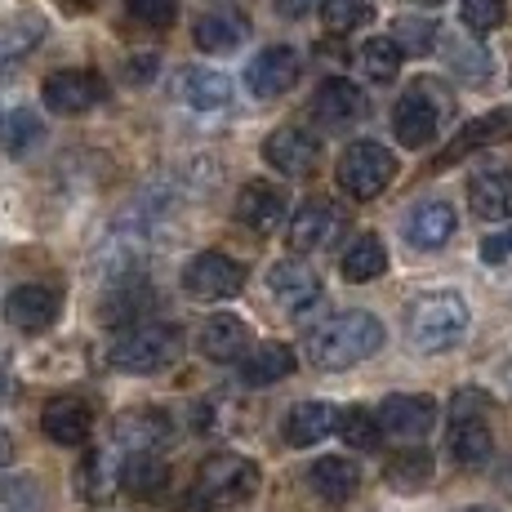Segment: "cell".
I'll return each instance as SVG.
<instances>
[{"mask_svg": "<svg viewBox=\"0 0 512 512\" xmlns=\"http://www.w3.org/2000/svg\"><path fill=\"white\" fill-rule=\"evenodd\" d=\"M334 428H339V406H330V401H299V406H290L281 432L294 450H308L317 441H326Z\"/></svg>", "mask_w": 512, "mask_h": 512, "instance_id": "25", "label": "cell"}, {"mask_svg": "<svg viewBox=\"0 0 512 512\" xmlns=\"http://www.w3.org/2000/svg\"><path fill=\"white\" fill-rule=\"evenodd\" d=\"M366 112H370L366 94L352 81H343V76L321 81V90L312 94V121H317L321 130H348V125L366 121Z\"/></svg>", "mask_w": 512, "mask_h": 512, "instance_id": "16", "label": "cell"}, {"mask_svg": "<svg viewBox=\"0 0 512 512\" xmlns=\"http://www.w3.org/2000/svg\"><path fill=\"white\" fill-rule=\"evenodd\" d=\"M379 419H383V432H392V437L419 441V437H428L432 423H437V401L419 397V392H392L379 406Z\"/></svg>", "mask_w": 512, "mask_h": 512, "instance_id": "21", "label": "cell"}, {"mask_svg": "<svg viewBox=\"0 0 512 512\" xmlns=\"http://www.w3.org/2000/svg\"><path fill=\"white\" fill-rule=\"evenodd\" d=\"M174 94L192 112H219V107L232 103V81L223 72H214V67H183L174 76Z\"/></svg>", "mask_w": 512, "mask_h": 512, "instance_id": "24", "label": "cell"}, {"mask_svg": "<svg viewBox=\"0 0 512 512\" xmlns=\"http://www.w3.org/2000/svg\"><path fill=\"white\" fill-rule=\"evenodd\" d=\"M58 308H63L58 290H49V285H36V281L14 285V290L5 294V321L18 334H45L58 321Z\"/></svg>", "mask_w": 512, "mask_h": 512, "instance_id": "13", "label": "cell"}, {"mask_svg": "<svg viewBox=\"0 0 512 512\" xmlns=\"http://www.w3.org/2000/svg\"><path fill=\"white\" fill-rule=\"evenodd\" d=\"M125 14H130L134 23L161 32V27H174V18H179V0H125Z\"/></svg>", "mask_w": 512, "mask_h": 512, "instance_id": "42", "label": "cell"}, {"mask_svg": "<svg viewBox=\"0 0 512 512\" xmlns=\"http://www.w3.org/2000/svg\"><path fill=\"white\" fill-rule=\"evenodd\" d=\"M183 352L179 326H130L107 343V366L121 374H156L170 370Z\"/></svg>", "mask_w": 512, "mask_h": 512, "instance_id": "4", "label": "cell"}, {"mask_svg": "<svg viewBox=\"0 0 512 512\" xmlns=\"http://www.w3.org/2000/svg\"><path fill=\"white\" fill-rule=\"evenodd\" d=\"M41 41H45V23L36 14H23V18H9V23H0V67L27 58Z\"/></svg>", "mask_w": 512, "mask_h": 512, "instance_id": "33", "label": "cell"}, {"mask_svg": "<svg viewBox=\"0 0 512 512\" xmlns=\"http://www.w3.org/2000/svg\"><path fill=\"white\" fill-rule=\"evenodd\" d=\"M254 334L245 326L241 317H232V312H219V317H205V326L196 330V352H201L205 361H214V366H232V361H241L245 352H250Z\"/></svg>", "mask_w": 512, "mask_h": 512, "instance_id": "19", "label": "cell"}, {"mask_svg": "<svg viewBox=\"0 0 512 512\" xmlns=\"http://www.w3.org/2000/svg\"><path fill=\"white\" fill-rule=\"evenodd\" d=\"M125 72H130V81H147V76H152L156 72V58H139V63H130V67H125Z\"/></svg>", "mask_w": 512, "mask_h": 512, "instance_id": "44", "label": "cell"}, {"mask_svg": "<svg viewBox=\"0 0 512 512\" xmlns=\"http://www.w3.org/2000/svg\"><path fill=\"white\" fill-rule=\"evenodd\" d=\"M459 512H495V508H459Z\"/></svg>", "mask_w": 512, "mask_h": 512, "instance_id": "50", "label": "cell"}, {"mask_svg": "<svg viewBox=\"0 0 512 512\" xmlns=\"http://www.w3.org/2000/svg\"><path fill=\"white\" fill-rule=\"evenodd\" d=\"M9 446H14V441H9L5 432H0V464H9V455H14V450H9Z\"/></svg>", "mask_w": 512, "mask_h": 512, "instance_id": "46", "label": "cell"}, {"mask_svg": "<svg viewBox=\"0 0 512 512\" xmlns=\"http://www.w3.org/2000/svg\"><path fill=\"white\" fill-rule=\"evenodd\" d=\"M0 512H45L41 486H36L32 477L0 481Z\"/></svg>", "mask_w": 512, "mask_h": 512, "instance_id": "41", "label": "cell"}, {"mask_svg": "<svg viewBox=\"0 0 512 512\" xmlns=\"http://www.w3.org/2000/svg\"><path fill=\"white\" fill-rule=\"evenodd\" d=\"M343 228H348V214H343L334 201H326V196H312V201H303L299 214L290 219V250L294 254H321L339 241Z\"/></svg>", "mask_w": 512, "mask_h": 512, "instance_id": "10", "label": "cell"}, {"mask_svg": "<svg viewBox=\"0 0 512 512\" xmlns=\"http://www.w3.org/2000/svg\"><path fill=\"white\" fill-rule=\"evenodd\" d=\"M446 94L432 81H415L406 94L392 107V134H397L401 147H428L441 134V121H446Z\"/></svg>", "mask_w": 512, "mask_h": 512, "instance_id": "7", "label": "cell"}, {"mask_svg": "<svg viewBox=\"0 0 512 512\" xmlns=\"http://www.w3.org/2000/svg\"><path fill=\"white\" fill-rule=\"evenodd\" d=\"M446 67L459 76V81H468V85H486L490 76H495V63H490L486 45L464 41V36L446 41Z\"/></svg>", "mask_w": 512, "mask_h": 512, "instance_id": "32", "label": "cell"}, {"mask_svg": "<svg viewBox=\"0 0 512 512\" xmlns=\"http://www.w3.org/2000/svg\"><path fill=\"white\" fill-rule=\"evenodd\" d=\"M357 486H361V472H357L352 459L326 455V459H317V464L308 468V490L321 499V504H330V508L348 504V499L357 495Z\"/></svg>", "mask_w": 512, "mask_h": 512, "instance_id": "26", "label": "cell"}, {"mask_svg": "<svg viewBox=\"0 0 512 512\" xmlns=\"http://www.w3.org/2000/svg\"><path fill=\"white\" fill-rule=\"evenodd\" d=\"M259 495V464L245 455H214L196 468L179 512H236Z\"/></svg>", "mask_w": 512, "mask_h": 512, "instance_id": "2", "label": "cell"}, {"mask_svg": "<svg viewBox=\"0 0 512 512\" xmlns=\"http://www.w3.org/2000/svg\"><path fill=\"white\" fill-rule=\"evenodd\" d=\"M294 374V352L290 343H259V348H250L241 357V374L236 379L245 383V388H268V383H281Z\"/></svg>", "mask_w": 512, "mask_h": 512, "instance_id": "28", "label": "cell"}, {"mask_svg": "<svg viewBox=\"0 0 512 512\" xmlns=\"http://www.w3.org/2000/svg\"><path fill=\"white\" fill-rule=\"evenodd\" d=\"M366 23H374L370 0H321V27H326L330 36L361 32Z\"/></svg>", "mask_w": 512, "mask_h": 512, "instance_id": "38", "label": "cell"}, {"mask_svg": "<svg viewBox=\"0 0 512 512\" xmlns=\"http://www.w3.org/2000/svg\"><path fill=\"white\" fill-rule=\"evenodd\" d=\"M339 441L348 450H379V441H383V419L374 415V410L366 406H348V410H339Z\"/></svg>", "mask_w": 512, "mask_h": 512, "instance_id": "34", "label": "cell"}, {"mask_svg": "<svg viewBox=\"0 0 512 512\" xmlns=\"http://www.w3.org/2000/svg\"><path fill=\"white\" fill-rule=\"evenodd\" d=\"M277 9L285 18H299V14H308L312 9V0H277Z\"/></svg>", "mask_w": 512, "mask_h": 512, "instance_id": "45", "label": "cell"}, {"mask_svg": "<svg viewBox=\"0 0 512 512\" xmlns=\"http://www.w3.org/2000/svg\"><path fill=\"white\" fill-rule=\"evenodd\" d=\"M468 205L477 219L508 223L512 219V170L508 165H481L468 179Z\"/></svg>", "mask_w": 512, "mask_h": 512, "instance_id": "20", "label": "cell"}, {"mask_svg": "<svg viewBox=\"0 0 512 512\" xmlns=\"http://www.w3.org/2000/svg\"><path fill=\"white\" fill-rule=\"evenodd\" d=\"M299 76H303L299 49L268 45L250 58V67H245V90L254 98H277V94H290L294 85H299Z\"/></svg>", "mask_w": 512, "mask_h": 512, "instance_id": "11", "label": "cell"}, {"mask_svg": "<svg viewBox=\"0 0 512 512\" xmlns=\"http://www.w3.org/2000/svg\"><path fill=\"white\" fill-rule=\"evenodd\" d=\"M125 459H130V464H125V486L139 499L161 495L165 481H170V464H165L161 455H125Z\"/></svg>", "mask_w": 512, "mask_h": 512, "instance_id": "37", "label": "cell"}, {"mask_svg": "<svg viewBox=\"0 0 512 512\" xmlns=\"http://www.w3.org/2000/svg\"><path fill=\"white\" fill-rule=\"evenodd\" d=\"M192 41L205 54H232L250 41V23L241 14H201L192 27Z\"/></svg>", "mask_w": 512, "mask_h": 512, "instance_id": "29", "label": "cell"}, {"mask_svg": "<svg viewBox=\"0 0 512 512\" xmlns=\"http://www.w3.org/2000/svg\"><path fill=\"white\" fill-rule=\"evenodd\" d=\"M67 5H72V9H90L94 0H67Z\"/></svg>", "mask_w": 512, "mask_h": 512, "instance_id": "49", "label": "cell"}, {"mask_svg": "<svg viewBox=\"0 0 512 512\" xmlns=\"http://www.w3.org/2000/svg\"><path fill=\"white\" fill-rule=\"evenodd\" d=\"M41 134H45L41 116L27 112V107H14V112L0 116V147H5L9 156H23L27 147L41 143Z\"/></svg>", "mask_w": 512, "mask_h": 512, "instance_id": "36", "label": "cell"}, {"mask_svg": "<svg viewBox=\"0 0 512 512\" xmlns=\"http://www.w3.org/2000/svg\"><path fill=\"white\" fill-rule=\"evenodd\" d=\"M388 343L379 317L370 312H334L308 334V361L317 370H352Z\"/></svg>", "mask_w": 512, "mask_h": 512, "instance_id": "1", "label": "cell"}, {"mask_svg": "<svg viewBox=\"0 0 512 512\" xmlns=\"http://www.w3.org/2000/svg\"><path fill=\"white\" fill-rule=\"evenodd\" d=\"M401 58H406V49H401L397 41H392V36H370V41L361 45L357 63H361V72H366L370 81L388 85V81H397V72H401Z\"/></svg>", "mask_w": 512, "mask_h": 512, "instance_id": "35", "label": "cell"}, {"mask_svg": "<svg viewBox=\"0 0 512 512\" xmlns=\"http://www.w3.org/2000/svg\"><path fill=\"white\" fill-rule=\"evenodd\" d=\"M183 290L192 294V299H201V303L236 299V294L245 290V268L236 259H228V254L205 250L183 268Z\"/></svg>", "mask_w": 512, "mask_h": 512, "instance_id": "9", "label": "cell"}, {"mask_svg": "<svg viewBox=\"0 0 512 512\" xmlns=\"http://www.w3.org/2000/svg\"><path fill=\"white\" fill-rule=\"evenodd\" d=\"M116 446L125 455H161L165 446L174 441V419L156 406H139V410H125L112 428Z\"/></svg>", "mask_w": 512, "mask_h": 512, "instance_id": "12", "label": "cell"}, {"mask_svg": "<svg viewBox=\"0 0 512 512\" xmlns=\"http://www.w3.org/2000/svg\"><path fill=\"white\" fill-rule=\"evenodd\" d=\"M268 290L272 299L281 303L285 312H308L312 303H321V294H326V285H321V277L312 272V263H299V259H277L268 272Z\"/></svg>", "mask_w": 512, "mask_h": 512, "instance_id": "17", "label": "cell"}, {"mask_svg": "<svg viewBox=\"0 0 512 512\" xmlns=\"http://www.w3.org/2000/svg\"><path fill=\"white\" fill-rule=\"evenodd\" d=\"M41 98L49 112H58V116H85L107 98V81L98 72H90V67H63V72L45 76Z\"/></svg>", "mask_w": 512, "mask_h": 512, "instance_id": "8", "label": "cell"}, {"mask_svg": "<svg viewBox=\"0 0 512 512\" xmlns=\"http://www.w3.org/2000/svg\"><path fill=\"white\" fill-rule=\"evenodd\" d=\"M339 272H343V281H352V285H366L374 277H383V272H388V250H383V241L374 232H361L357 241L343 250Z\"/></svg>", "mask_w": 512, "mask_h": 512, "instance_id": "30", "label": "cell"}, {"mask_svg": "<svg viewBox=\"0 0 512 512\" xmlns=\"http://www.w3.org/2000/svg\"><path fill=\"white\" fill-rule=\"evenodd\" d=\"M5 392H9V379H5V366H0V401H5Z\"/></svg>", "mask_w": 512, "mask_h": 512, "instance_id": "48", "label": "cell"}, {"mask_svg": "<svg viewBox=\"0 0 512 512\" xmlns=\"http://www.w3.org/2000/svg\"><path fill=\"white\" fill-rule=\"evenodd\" d=\"M459 14L472 36H490L508 23V0H459Z\"/></svg>", "mask_w": 512, "mask_h": 512, "instance_id": "39", "label": "cell"}, {"mask_svg": "<svg viewBox=\"0 0 512 512\" xmlns=\"http://www.w3.org/2000/svg\"><path fill=\"white\" fill-rule=\"evenodd\" d=\"M236 219L250 232L272 236L285 223V192L268 179H250L241 187V196H236Z\"/></svg>", "mask_w": 512, "mask_h": 512, "instance_id": "22", "label": "cell"}, {"mask_svg": "<svg viewBox=\"0 0 512 512\" xmlns=\"http://www.w3.org/2000/svg\"><path fill=\"white\" fill-rule=\"evenodd\" d=\"M486 406L490 401L481 392H455L450 401V437L446 450L459 468H486L490 455H495V432L486 423Z\"/></svg>", "mask_w": 512, "mask_h": 512, "instance_id": "5", "label": "cell"}, {"mask_svg": "<svg viewBox=\"0 0 512 512\" xmlns=\"http://www.w3.org/2000/svg\"><path fill=\"white\" fill-rule=\"evenodd\" d=\"M317 156H321V143L308 130H299V125H281V130H272L263 139V161L277 174H290V179L317 170Z\"/></svg>", "mask_w": 512, "mask_h": 512, "instance_id": "18", "label": "cell"}, {"mask_svg": "<svg viewBox=\"0 0 512 512\" xmlns=\"http://www.w3.org/2000/svg\"><path fill=\"white\" fill-rule=\"evenodd\" d=\"M339 187L352 196V201H374L392 179H397V156L374 139H357L343 147L339 170H334Z\"/></svg>", "mask_w": 512, "mask_h": 512, "instance_id": "6", "label": "cell"}, {"mask_svg": "<svg viewBox=\"0 0 512 512\" xmlns=\"http://www.w3.org/2000/svg\"><path fill=\"white\" fill-rule=\"evenodd\" d=\"M468 326H472V312H468L464 294H455V290L419 294L406 312V334L419 352H450L455 343H464Z\"/></svg>", "mask_w": 512, "mask_h": 512, "instance_id": "3", "label": "cell"}, {"mask_svg": "<svg viewBox=\"0 0 512 512\" xmlns=\"http://www.w3.org/2000/svg\"><path fill=\"white\" fill-rule=\"evenodd\" d=\"M481 259H486L490 268H495V263H508L512 259V228L486 236V241H481Z\"/></svg>", "mask_w": 512, "mask_h": 512, "instance_id": "43", "label": "cell"}, {"mask_svg": "<svg viewBox=\"0 0 512 512\" xmlns=\"http://www.w3.org/2000/svg\"><path fill=\"white\" fill-rule=\"evenodd\" d=\"M392 41H397L406 54H432L437 49V23L432 18H397L392 23Z\"/></svg>", "mask_w": 512, "mask_h": 512, "instance_id": "40", "label": "cell"}, {"mask_svg": "<svg viewBox=\"0 0 512 512\" xmlns=\"http://www.w3.org/2000/svg\"><path fill=\"white\" fill-rule=\"evenodd\" d=\"M455 228H459V214L450 201H419V205H410L406 223H401V236H406L410 250L432 254V250H446Z\"/></svg>", "mask_w": 512, "mask_h": 512, "instance_id": "14", "label": "cell"}, {"mask_svg": "<svg viewBox=\"0 0 512 512\" xmlns=\"http://www.w3.org/2000/svg\"><path fill=\"white\" fill-rule=\"evenodd\" d=\"M410 5H423V9H437V5H446V0H410Z\"/></svg>", "mask_w": 512, "mask_h": 512, "instance_id": "47", "label": "cell"}, {"mask_svg": "<svg viewBox=\"0 0 512 512\" xmlns=\"http://www.w3.org/2000/svg\"><path fill=\"white\" fill-rule=\"evenodd\" d=\"M432 455L428 450H419V446H406V450H397V455L388 459V468H383V477H388V486L392 490H401V495H410V490H423L432 481Z\"/></svg>", "mask_w": 512, "mask_h": 512, "instance_id": "31", "label": "cell"}, {"mask_svg": "<svg viewBox=\"0 0 512 512\" xmlns=\"http://www.w3.org/2000/svg\"><path fill=\"white\" fill-rule=\"evenodd\" d=\"M125 450L121 446H103V450H90L76 468V490H81L85 504H107V499L121 495L125 486Z\"/></svg>", "mask_w": 512, "mask_h": 512, "instance_id": "15", "label": "cell"}, {"mask_svg": "<svg viewBox=\"0 0 512 512\" xmlns=\"http://www.w3.org/2000/svg\"><path fill=\"white\" fill-rule=\"evenodd\" d=\"M499 139H512V107H499V112H486V116H472L464 130L446 143V152L437 156V170H446V165L464 161V156H472L477 147H490Z\"/></svg>", "mask_w": 512, "mask_h": 512, "instance_id": "23", "label": "cell"}, {"mask_svg": "<svg viewBox=\"0 0 512 512\" xmlns=\"http://www.w3.org/2000/svg\"><path fill=\"white\" fill-rule=\"evenodd\" d=\"M41 432L54 441V446H85L90 432H94V415H90V406H81V401L58 397V401L45 406Z\"/></svg>", "mask_w": 512, "mask_h": 512, "instance_id": "27", "label": "cell"}]
</instances>
